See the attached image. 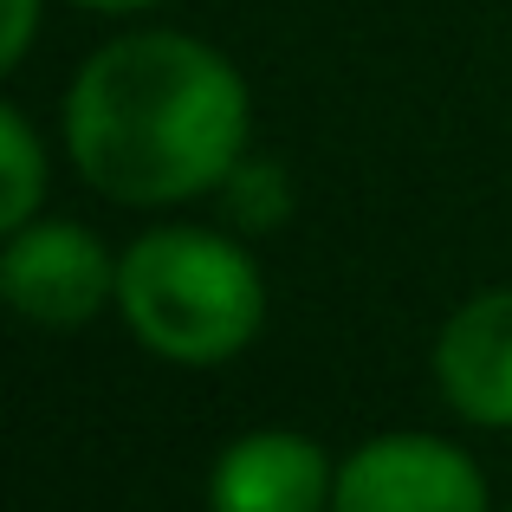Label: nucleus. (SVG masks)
Here are the masks:
<instances>
[{
	"label": "nucleus",
	"mask_w": 512,
	"mask_h": 512,
	"mask_svg": "<svg viewBox=\"0 0 512 512\" xmlns=\"http://www.w3.org/2000/svg\"><path fill=\"white\" fill-rule=\"evenodd\" d=\"M247 78L195 33L104 39L65 91V150L98 195L175 208L221 188L247 156Z\"/></svg>",
	"instance_id": "f257e3e1"
},
{
	"label": "nucleus",
	"mask_w": 512,
	"mask_h": 512,
	"mask_svg": "<svg viewBox=\"0 0 512 512\" xmlns=\"http://www.w3.org/2000/svg\"><path fill=\"white\" fill-rule=\"evenodd\" d=\"M117 312L150 357L214 370L260 338L266 279L240 240L208 227H156L117 260Z\"/></svg>",
	"instance_id": "f03ea898"
},
{
	"label": "nucleus",
	"mask_w": 512,
	"mask_h": 512,
	"mask_svg": "<svg viewBox=\"0 0 512 512\" xmlns=\"http://www.w3.org/2000/svg\"><path fill=\"white\" fill-rule=\"evenodd\" d=\"M487 474L441 435H370L338 461L331 512H487Z\"/></svg>",
	"instance_id": "7ed1b4c3"
},
{
	"label": "nucleus",
	"mask_w": 512,
	"mask_h": 512,
	"mask_svg": "<svg viewBox=\"0 0 512 512\" xmlns=\"http://www.w3.org/2000/svg\"><path fill=\"white\" fill-rule=\"evenodd\" d=\"M0 292L26 325L78 331L104 305H117V260L78 221H26L0 253Z\"/></svg>",
	"instance_id": "20e7f679"
},
{
	"label": "nucleus",
	"mask_w": 512,
	"mask_h": 512,
	"mask_svg": "<svg viewBox=\"0 0 512 512\" xmlns=\"http://www.w3.org/2000/svg\"><path fill=\"white\" fill-rule=\"evenodd\" d=\"M338 467L312 435L247 428L221 448L208 474V512H331Z\"/></svg>",
	"instance_id": "39448f33"
},
{
	"label": "nucleus",
	"mask_w": 512,
	"mask_h": 512,
	"mask_svg": "<svg viewBox=\"0 0 512 512\" xmlns=\"http://www.w3.org/2000/svg\"><path fill=\"white\" fill-rule=\"evenodd\" d=\"M435 383L461 422L512 428V286L474 292L435 338Z\"/></svg>",
	"instance_id": "423d86ee"
},
{
	"label": "nucleus",
	"mask_w": 512,
	"mask_h": 512,
	"mask_svg": "<svg viewBox=\"0 0 512 512\" xmlns=\"http://www.w3.org/2000/svg\"><path fill=\"white\" fill-rule=\"evenodd\" d=\"M46 195V150H39V130L26 124L20 104L0 111V227H26L39 214Z\"/></svg>",
	"instance_id": "0eeeda50"
},
{
	"label": "nucleus",
	"mask_w": 512,
	"mask_h": 512,
	"mask_svg": "<svg viewBox=\"0 0 512 512\" xmlns=\"http://www.w3.org/2000/svg\"><path fill=\"white\" fill-rule=\"evenodd\" d=\"M221 188H227L234 221L240 227H260V234H266V227H279V221H286V208H292V201H286V169H279V163H247V156H240L234 175H227Z\"/></svg>",
	"instance_id": "6e6552de"
},
{
	"label": "nucleus",
	"mask_w": 512,
	"mask_h": 512,
	"mask_svg": "<svg viewBox=\"0 0 512 512\" xmlns=\"http://www.w3.org/2000/svg\"><path fill=\"white\" fill-rule=\"evenodd\" d=\"M33 33H39V0H7V33H0V65H20L33 52Z\"/></svg>",
	"instance_id": "1a4fd4ad"
},
{
	"label": "nucleus",
	"mask_w": 512,
	"mask_h": 512,
	"mask_svg": "<svg viewBox=\"0 0 512 512\" xmlns=\"http://www.w3.org/2000/svg\"><path fill=\"white\" fill-rule=\"evenodd\" d=\"M72 7H91V13H143V7H163V0H72Z\"/></svg>",
	"instance_id": "9d476101"
}]
</instances>
